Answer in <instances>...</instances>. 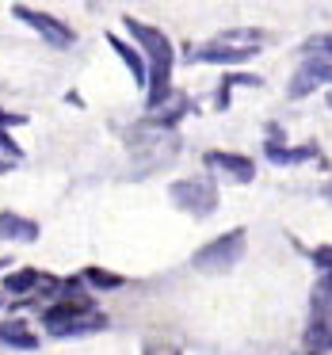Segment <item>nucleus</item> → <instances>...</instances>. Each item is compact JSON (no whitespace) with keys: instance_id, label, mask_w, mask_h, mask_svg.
<instances>
[{"instance_id":"f257e3e1","label":"nucleus","mask_w":332,"mask_h":355,"mask_svg":"<svg viewBox=\"0 0 332 355\" xmlns=\"http://www.w3.org/2000/svg\"><path fill=\"white\" fill-rule=\"evenodd\" d=\"M126 31L138 35L141 42H146L149 50H153V96H149V103H161L164 100V88H168V65H172V50H168V39H164L161 31H153V27L138 24V19H126Z\"/></svg>"},{"instance_id":"f03ea898","label":"nucleus","mask_w":332,"mask_h":355,"mask_svg":"<svg viewBox=\"0 0 332 355\" xmlns=\"http://www.w3.org/2000/svg\"><path fill=\"white\" fill-rule=\"evenodd\" d=\"M241 237H245V233L233 230V233H225L222 241L207 245L199 256H195V268H202V271H225V268H233V263H237V256H241Z\"/></svg>"},{"instance_id":"7ed1b4c3","label":"nucleus","mask_w":332,"mask_h":355,"mask_svg":"<svg viewBox=\"0 0 332 355\" xmlns=\"http://www.w3.org/2000/svg\"><path fill=\"white\" fill-rule=\"evenodd\" d=\"M88 324H100V317L80 313V302H65L58 309H46V329L54 332H73V329H88Z\"/></svg>"},{"instance_id":"20e7f679","label":"nucleus","mask_w":332,"mask_h":355,"mask_svg":"<svg viewBox=\"0 0 332 355\" xmlns=\"http://www.w3.org/2000/svg\"><path fill=\"white\" fill-rule=\"evenodd\" d=\"M309 340L313 344H332V283H324L317 291V317H313V329H309Z\"/></svg>"},{"instance_id":"39448f33","label":"nucleus","mask_w":332,"mask_h":355,"mask_svg":"<svg viewBox=\"0 0 332 355\" xmlns=\"http://www.w3.org/2000/svg\"><path fill=\"white\" fill-rule=\"evenodd\" d=\"M172 195H176L180 202H187V207H195V210H210V207H214V187H210V180L176 184V187H172Z\"/></svg>"},{"instance_id":"423d86ee","label":"nucleus","mask_w":332,"mask_h":355,"mask_svg":"<svg viewBox=\"0 0 332 355\" xmlns=\"http://www.w3.org/2000/svg\"><path fill=\"white\" fill-rule=\"evenodd\" d=\"M16 12H19V16H24L31 27H39V31L46 35L50 42H58V46H65V42H73V35L65 31V27H58V19L42 16V12H27V8H16Z\"/></svg>"},{"instance_id":"0eeeda50","label":"nucleus","mask_w":332,"mask_h":355,"mask_svg":"<svg viewBox=\"0 0 332 355\" xmlns=\"http://www.w3.org/2000/svg\"><path fill=\"white\" fill-rule=\"evenodd\" d=\"M317 80H332V62H309L306 69L294 77V88H290V92H294V96H306L309 88L317 85Z\"/></svg>"},{"instance_id":"6e6552de","label":"nucleus","mask_w":332,"mask_h":355,"mask_svg":"<svg viewBox=\"0 0 332 355\" xmlns=\"http://www.w3.org/2000/svg\"><path fill=\"white\" fill-rule=\"evenodd\" d=\"M0 233H4V237H19V241H31L35 233H39V225L24 222V218H16V214H0Z\"/></svg>"},{"instance_id":"1a4fd4ad","label":"nucleus","mask_w":332,"mask_h":355,"mask_svg":"<svg viewBox=\"0 0 332 355\" xmlns=\"http://www.w3.org/2000/svg\"><path fill=\"white\" fill-rule=\"evenodd\" d=\"M0 340L12 347H35V332H27L19 321H4L0 324Z\"/></svg>"},{"instance_id":"9d476101","label":"nucleus","mask_w":332,"mask_h":355,"mask_svg":"<svg viewBox=\"0 0 332 355\" xmlns=\"http://www.w3.org/2000/svg\"><path fill=\"white\" fill-rule=\"evenodd\" d=\"M207 161H210V164H218V168H225V172H233V176H237V180H252V164H248V161H241V157L210 153Z\"/></svg>"},{"instance_id":"9b49d317","label":"nucleus","mask_w":332,"mask_h":355,"mask_svg":"<svg viewBox=\"0 0 332 355\" xmlns=\"http://www.w3.org/2000/svg\"><path fill=\"white\" fill-rule=\"evenodd\" d=\"M252 58V50H202V62H245Z\"/></svg>"},{"instance_id":"f8f14e48","label":"nucleus","mask_w":332,"mask_h":355,"mask_svg":"<svg viewBox=\"0 0 332 355\" xmlns=\"http://www.w3.org/2000/svg\"><path fill=\"white\" fill-rule=\"evenodd\" d=\"M111 46H115V50H119V54H123V58H126V65H130V69H134V77H138V80H141V77H146V73H141V62H138V54H134V50H126V46H123V42H119V39H111Z\"/></svg>"},{"instance_id":"ddd939ff","label":"nucleus","mask_w":332,"mask_h":355,"mask_svg":"<svg viewBox=\"0 0 332 355\" xmlns=\"http://www.w3.org/2000/svg\"><path fill=\"white\" fill-rule=\"evenodd\" d=\"M35 279H39L35 271H24V275H12V279H8V291H24V286H31V283H35Z\"/></svg>"},{"instance_id":"4468645a","label":"nucleus","mask_w":332,"mask_h":355,"mask_svg":"<svg viewBox=\"0 0 332 355\" xmlns=\"http://www.w3.org/2000/svg\"><path fill=\"white\" fill-rule=\"evenodd\" d=\"M92 279H96V283H103V286H115L119 283L115 275H103V271H96V268H92Z\"/></svg>"},{"instance_id":"2eb2a0df","label":"nucleus","mask_w":332,"mask_h":355,"mask_svg":"<svg viewBox=\"0 0 332 355\" xmlns=\"http://www.w3.org/2000/svg\"><path fill=\"white\" fill-rule=\"evenodd\" d=\"M309 50H332V39H313V42H309Z\"/></svg>"}]
</instances>
